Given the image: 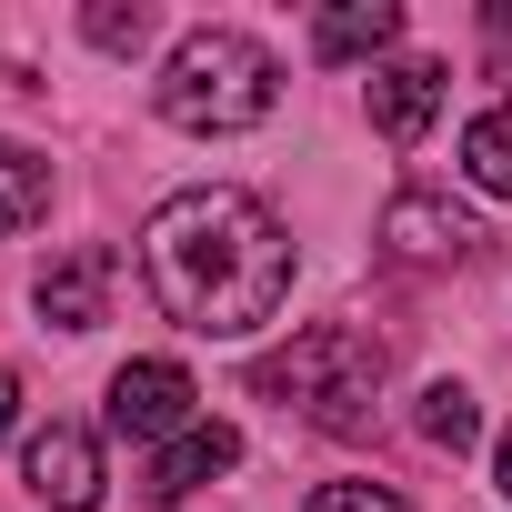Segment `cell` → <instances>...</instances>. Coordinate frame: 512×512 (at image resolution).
<instances>
[{
	"instance_id": "5bb4252c",
	"label": "cell",
	"mask_w": 512,
	"mask_h": 512,
	"mask_svg": "<svg viewBox=\"0 0 512 512\" xmlns=\"http://www.w3.org/2000/svg\"><path fill=\"white\" fill-rule=\"evenodd\" d=\"M81 31H91V51H141L151 41V11H141V0H131V11H121V0H91Z\"/></svg>"
},
{
	"instance_id": "52a82bcc",
	"label": "cell",
	"mask_w": 512,
	"mask_h": 512,
	"mask_svg": "<svg viewBox=\"0 0 512 512\" xmlns=\"http://www.w3.org/2000/svg\"><path fill=\"white\" fill-rule=\"evenodd\" d=\"M442 81H452V71H442L432 51H402V61H382V71H372V131L412 151V141L442 121Z\"/></svg>"
},
{
	"instance_id": "8fae6325",
	"label": "cell",
	"mask_w": 512,
	"mask_h": 512,
	"mask_svg": "<svg viewBox=\"0 0 512 512\" xmlns=\"http://www.w3.org/2000/svg\"><path fill=\"white\" fill-rule=\"evenodd\" d=\"M462 171H472V191L512 201V101H502V111H472V121H462Z\"/></svg>"
},
{
	"instance_id": "7a4b0ae2",
	"label": "cell",
	"mask_w": 512,
	"mask_h": 512,
	"mask_svg": "<svg viewBox=\"0 0 512 512\" xmlns=\"http://www.w3.org/2000/svg\"><path fill=\"white\" fill-rule=\"evenodd\" d=\"M382 382H392V352L362 322H312V332H292V352H272L262 372H251V392L282 402L312 432H372Z\"/></svg>"
},
{
	"instance_id": "277c9868",
	"label": "cell",
	"mask_w": 512,
	"mask_h": 512,
	"mask_svg": "<svg viewBox=\"0 0 512 512\" xmlns=\"http://www.w3.org/2000/svg\"><path fill=\"white\" fill-rule=\"evenodd\" d=\"M201 392H191V372L181 362H121L111 372V432L121 442H181L201 412H191Z\"/></svg>"
},
{
	"instance_id": "30bf717a",
	"label": "cell",
	"mask_w": 512,
	"mask_h": 512,
	"mask_svg": "<svg viewBox=\"0 0 512 512\" xmlns=\"http://www.w3.org/2000/svg\"><path fill=\"white\" fill-rule=\"evenodd\" d=\"M392 41H402V11H392V0H342V11L312 21V51H322V61H372V51H392Z\"/></svg>"
},
{
	"instance_id": "6da1fadb",
	"label": "cell",
	"mask_w": 512,
	"mask_h": 512,
	"mask_svg": "<svg viewBox=\"0 0 512 512\" xmlns=\"http://www.w3.org/2000/svg\"><path fill=\"white\" fill-rule=\"evenodd\" d=\"M141 282H151V302L181 332L251 342V332L292 302V231L251 201V191H231V181L171 191L141 221Z\"/></svg>"
},
{
	"instance_id": "8992f818",
	"label": "cell",
	"mask_w": 512,
	"mask_h": 512,
	"mask_svg": "<svg viewBox=\"0 0 512 512\" xmlns=\"http://www.w3.org/2000/svg\"><path fill=\"white\" fill-rule=\"evenodd\" d=\"M472 211H452L442 191H392V211H382V251L402 272H442V262H472Z\"/></svg>"
},
{
	"instance_id": "ba28073f",
	"label": "cell",
	"mask_w": 512,
	"mask_h": 512,
	"mask_svg": "<svg viewBox=\"0 0 512 512\" xmlns=\"http://www.w3.org/2000/svg\"><path fill=\"white\" fill-rule=\"evenodd\" d=\"M111 312V251H61L41 272V322L51 332H101Z\"/></svg>"
},
{
	"instance_id": "3957f363",
	"label": "cell",
	"mask_w": 512,
	"mask_h": 512,
	"mask_svg": "<svg viewBox=\"0 0 512 512\" xmlns=\"http://www.w3.org/2000/svg\"><path fill=\"white\" fill-rule=\"evenodd\" d=\"M161 121L171 131H201V141H221V131H251V121H272V101H282V61L251 41V31H191L171 61H161Z\"/></svg>"
},
{
	"instance_id": "7c38bea8",
	"label": "cell",
	"mask_w": 512,
	"mask_h": 512,
	"mask_svg": "<svg viewBox=\"0 0 512 512\" xmlns=\"http://www.w3.org/2000/svg\"><path fill=\"white\" fill-rule=\"evenodd\" d=\"M41 211H51V161H41V151H21V141H0V241L31 231Z\"/></svg>"
},
{
	"instance_id": "4fadbf2b",
	"label": "cell",
	"mask_w": 512,
	"mask_h": 512,
	"mask_svg": "<svg viewBox=\"0 0 512 512\" xmlns=\"http://www.w3.org/2000/svg\"><path fill=\"white\" fill-rule=\"evenodd\" d=\"M422 442H432V452H472V442H482V412H472L462 382H432V392H422Z\"/></svg>"
},
{
	"instance_id": "e0dca14e",
	"label": "cell",
	"mask_w": 512,
	"mask_h": 512,
	"mask_svg": "<svg viewBox=\"0 0 512 512\" xmlns=\"http://www.w3.org/2000/svg\"><path fill=\"white\" fill-rule=\"evenodd\" d=\"M492 482H502V492H512V432H502V442H492Z\"/></svg>"
},
{
	"instance_id": "9c48e42d",
	"label": "cell",
	"mask_w": 512,
	"mask_h": 512,
	"mask_svg": "<svg viewBox=\"0 0 512 512\" xmlns=\"http://www.w3.org/2000/svg\"><path fill=\"white\" fill-rule=\"evenodd\" d=\"M231 462H241V432H231V422H191L181 442H161V462H151V502H181V492L221 482Z\"/></svg>"
},
{
	"instance_id": "2e32d148",
	"label": "cell",
	"mask_w": 512,
	"mask_h": 512,
	"mask_svg": "<svg viewBox=\"0 0 512 512\" xmlns=\"http://www.w3.org/2000/svg\"><path fill=\"white\" fill-rule=\"evenodd\" d=\"M11 422H21V382H11V362H0V442H11Z\"/></svg>"
},
{
	"instance_id": "5b68a950",
	"label": "cell",
	"mask_w": 512,
	"mask_h": 512,
	"mask_svg": "<svg viewBox=\"0 0 512 512\" xmlns=\"http://www.w3.org/2000/svg\"><path fill=\"white\" fill-rule=\"evenodd\" d=\"M21 482H31V502H51V512H91L101 502V432H81V422H51V432H31L21 442Z\"/></svg>"
},
{
	"instance_id": "9a60e30c",
	"label": "cell",
	"mask_w": 512,
	"mask_h": 512,
	"mask_svg": "<svg viewBox=\"0 0 512 512\" xmlns=\"http://www.w3.org/2000/svg\"><path fill=\"white\" fill-rule=\"evenodd\" d=\"M302 512H412V502H402L392 482H322Z\"/></svg>"
}]
</instances>
